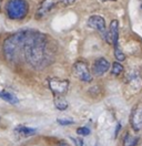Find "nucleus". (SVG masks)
<instances>
[{
	"instance_id": "f257e3e1",
	"label": "nucleus",
	"mask_w": 142,
	"mask_h": 146,
	"mask_svg": "<svg viewBox=\"0 0 142 146\" xmlns=\"http://www.w3.org/2000/svg\"><path fill=\"white\" fill-rule=\"evenodd\" d=\"M56 55L51 38L36 30H23L21 60L36 70H42L52 63Z\"/></svg>"
},
{
	"instance_id": "f03ea898",
	"label": "nucleus",
	"mask_w": 142,
	"mask_h": 146,
	"mask_svg": "<svg viewBox=\"0 0 142 146\" xmlns=\"http://www.w3.org/2000/svg\"><path fill=\"white\" fill-rule=\"evenodd\" d=\"M22 41H23V30L18 31L5 40L2 51L6 60L10 63H18L21 61Z\"/></svg>"
},
{
	"instance_id": "7ed1b4c3",
	"label": "nucleus",
	"mask_w": 142,
	"mask_h": 146,
	"mask_svg": "<svg viewBox=\"0 0 142 146\" xmlns=\"http://www.w3.org/2000/svg\"><path fill=\"white\" fill-rule=\"evenodd\" d=\"M29 6L26 0H8L6 13L11 20H22L26 18Z\"/></svg>"
},
{
	"instance_id": "20e7f679",
	"label": "nucleus",
	"mask_w": 142,
	"mask_h": 146,
	"mask_svg": "<svg viewBox=\"0 0 142 146\" xmlns=\"http://www.w3.org/2000/svg\"><path fill=\"white\" fill-rule=\"evenodd\" d=\"M48 86L54 96H63L69 89V81L59 78L48 79Z\"/></svg>"
},
{
	"instance_id": "39448f33",
	"label": "nucleus",
	"mask_w": 142,
	"mask_h": 146,
	"mask_svg": "<svg viewBox=\"0 0 142 146\" xmlns=\"http://www.w3.org/2000/svg\"><path fill=\"white\" fill-rule=\"evenodd\" d=\"M73 74L76 78H78L82 82H91L92 81V74L89 70L88 65L86 62L78 61L73 64Z\"/></svg>"
},
{
	"instance_id": "423d86ee",
	"label": "nucleus",
	"mask_w": 142,
	"mask_h": 146,
	"mask_svg": "<svg viewBox=\"0 0 142 146\" xmlns=\"http://www.w3.org/2000/svg\"><path fill=\"white\" fill-rule=\"evenodd\" d=\"M130 124L135 132L142 131V102L134 105L130 115Z\"/></svg>"
},
{
	"instance_id": "0eeeda50",
	"label": "nucleus",
	"mask_w": 142,
	"mask_h": 146,
	"mask_svg": "<svg viewBox=\"0 0 142 146\" xmlns=\"http://www.w3.org/2000/svg\"><path fill=\"white\" fill-rule=\"evenodd\" d=\"M88 26L91 29H94L97 30L100 35L104 36V39L107 38V33H108V30L106 27V21L104 19L102 18L101 16H98V15H93L88 19Z\"/></svg>"
},
{
	"instance_id": "6e6552de",
	"label": "nucleus",
	"mask_w": 142,
	"mask_h": 146,
	"mask_svg": "<svg viewBox=\"0 0 142 146\" xmlns=\"http://www.w3.org/2000/svg\"><path fill=\"white\" fill-rule=\"evenodd\" d=\"M127 86L133 94L139 92L142 88V78L139 72L130 73L127 78Z\"/></svg>"
},
{
	"instance_id": "1a4fd4ad",
	"label": "nucleus",
	"mask_w": 142,
	"mask_h": 146,
	"mask_svg": "<svg viewBox=\"0 0 142 146\" xmlns=\"http://www.w3.org/2000/svg\"><path fill=\"white\" fill-rule=\"evenodd\" d=\"M107 42L110 44H113L115 48H117L118 42H119V21L118 20H112L110 23V27L108 30L106 38Z\"/></svg>"
},
{
	"instance_id": "9d476101",
	"label": "nucleus",
	"mask_w": 142,
	"mask_h": 146,
	"mask_svg": "<svg viewBox=\"0 0 142 146\" xmlns=\"http://www.w3.org/2000/svg\"><path fill=\"white\" fill-rule=\"evenodd\" d=\"M59 0H42L36 11V18L42 19L56 7Z\"/></svg>"
},
{
	"instance_id": "9b49d317",
	"label": "nucleus",
	"mask_w": 142,
	"mask_h": 146,
	"mask_svg": "<svg viewBox=\"0 0 142 146\" xmlns=\"http://www.w3.org/2000/svg\"><path fill=\"white\" fill-rule=\"evenodd\" d=\"M110 69V63L104 58H98L92 65V73L96 76H101Z\"/></svg>"
},
{
	"instance_id": "f8f14e48",
	"label": "nucleus",
	"mask_w": 142,
	"mask_h": 146,
	"mask_svg": "<svg viewBox=\"0 0 142 146\" xmlns=\"http://www.w3.org/2000/svg\"><path fill=\"white\" fill-rule=\"evenodd\" d=\"M15 132L17 133L19 136L29 137L35 135L36 133H37V129L32 127H28V126H25V125H18L17 127L15 128Z\"/></svg>"
},
{
	"instance_id": "ddd939ff",
	"label": "nucleus",
	"mask_w": 142,
	"mask_h": 146,
	"mask_svg": "<svg viewBox=\"0 0 142 146\" xmlns=\"http://www.w3.org/2000/svg\"><path fill=\"white\" fill-rule=\"evenodd\" d=\"M0 99L5 100L6 102L10 103V104H18V103H19V100H18L17 96L8 91L0 92Z\"/></svg>"
},
{
	"instance_id": "4468645a",
	"label": "nucleus",
	"mask_w": 142,
	"mask_h": 146,
	"mask_svg": "<svg viewBox=\"0 0 142 146\" xmlns=\"http://www.w3.org/2000/svg\"><path fill=\"white\" fill-rule=\"evenodd\" d=\"M139 142V138L137 136H134L130 133H127L123 137V141H122V144L123 146H137Z\"/></svg>"
},
{
	"instance_id": "2eb2a0df",
	"label": "nucleus",
	"mask_w": 142,
	"mask_h": 146,
	"mask_svg": "<svg viewBox=\"0 0 142 146\" xmlns=\"http://www.w3.org/2000/svg\"><path fill=\"white\" fill-rule=\"evenodd\" d=\"M54 105L60 111H64L68 109V102L64 100L63 96H54Z\"/></svg>"
},
{
	"instance_id": "dca6fc26",
	"label": "nucleus",
	"mask_w": 142,
	"mask_h": 146,
	"mask_svg": "<svg viewBox=\"0 0 142 146\" xmlns=\"http://www.w3.org/2000/svg\"><path fill=\"white\" fill-rule=\"evenodd\" d=\"M123 65L120 63V62H113L112 63V68H111V73L113 75H120L123 73Z\"/></svg>"
},
{
	"instance_id": "f3484780",
	"label": "nucleus",
	"mask_w": 142,
	"mask_h": 146,
	"mask_svg": "<svg viewBox=\"0 0 142 146\" xmlns=\"http://www.w3.org/2000/svg\"><path fill=\"white\" fill-rule=\"evenodd\" d=\"M115 59L118 60V62H121V61H124V60H125V55H124L123 52L120 50L119 46L115 48Z\"/></svg>"
},
{
	"instance_id": "a211bd4d",
	"label": "nucleus",
	"mask_w": 142,
	"mask_h": 146,
	"mask_svg": "<svg viewBox=\"0 0 142 146\" xmlns=\"http://www.w3.org/2000/svg\"><path fill=\"white\" fill-rule=\"evenodd\" d=\"M77 133L79 134L80 136H88L90 134V129L88 127H84V126H81V127H78L77 129Z\"/></svg>"
},
{
	"instance_id": "6ab92c4d",
	"label": "nucleus",
	"mask_w": 142,
	"mask_h": 146,
	"mask_svg": "<svg viewBox=\"0 0 142 146\" xmlns=\"http://www.w3.org/2000/svg\"><path fill=\"white\" fill-rule=\"evenodd\" d=\"M57 123L60 124V125H72L74 122L72 119H57Z\"/></svg>"
},
{
	"instance_id": "aec40b11",
	"label": "nucleus",
	"mask_w": 142,
	"mask_h": 146,
	"mask_svg": "<svg viewBox=\"0 0 142 146\" xmlns=\"http://www.w3.org/2000/svg\"><path fill=\"white\" fill-rule=\"evenodd\" d=\"M71 139L74 142V144L77 146H83V141L81 138H73V137H71Z\"/></svg>"
},
{
	"instance_id": "412c9836",
	"label": "nucleus",
	"mask_w": 142,
	"mask_h": 146,
	"mask_svg": "<svg viewBox=\"0 0 142 146\" xmlns=\"http://www.w3.org/2000/svg\"><path fill=\"white\" fill-rule=\"evenodd\" d=\"M61 1L66 5V6H70V5H72L76 0H61Z\"/></svg>"
},
{
	"instance_id": "4be33fe9",
	"label": "nucleus",
	"mask_w": 142,
	"mask_h": 146,
	"mask_svg": "<svg viewBox=\"0 0 142 146\" xmlns=\"http://www.w3.org/2000/svg\"><path fill=\"white\" fill-rule=\"evenodd\" d=\"M119 129H121V124H118V125H117V129H115V137L118 136V133H119Z\"/></svg>"
},
{
	"instance_id": "5701e85b",
	"label": "nucleus",
	"mask_w": 142,
	"mask_h": 146,
	"mask_svg": "<svg viewBox=\"0 0 142 146\" xmlns=\"http://www.w3.org/2000/svg\"><path fill=\"white\" fill-rule=\"evenodd\" d=\"M59 146H70L67 142H63V141H61L60 143H59Z\"/></svg>"
},
{
	"instance_id": "b1692460",
	"label": "nucleus",
	"mask_w": 142,
	"mask_h": 146,
	"mask_svg": "<svg viewBox=\"0 0 142 146\" xmlns=\"http://www.w3.org/2000/svg\"><path fill=\"white\" fill-rule=\"evenodd\" d=\"M103 1H110V0H103Z\"/></svg>"
},
{
	"instance_id": "393cba45",
	"label": "nucleus",
	"mask_w": 142,
	"mask_h": 146,
	"mask_svg": "<svg viewBox=\"0 0 142 146\" xmlns=\"http://www.w3.org/2000/svg\"><path fill=\"white\" fill-rule=\"evenodd\" d=\"M96 146H98V145H96Z\"/></svg>"
}]
</instances>
